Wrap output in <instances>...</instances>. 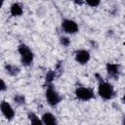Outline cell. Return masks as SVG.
Returning a JSON list of instances; mask_svg holds the SVG:
<instances>
[{"label": "cell", "mask_w": 125, "mask_h": 125, "mask_svg": "<svg viewBox=\"0 0 125 125\" xmlns=\"http://www.w3.org/2000/svg\"><path fill=\"white\" fill-rule=\"evenodd\" d=\"M18 52H19L20 57H21V62L24 66H29L32 64L34 55L28 46H26L23 43L20 44L18 47Z\"/></svg>", "instance_id": "cell-1"}, {"label": "cell", "mask_w": 125, "mask_h": 125, "mask_svg": "<svg viewBox=\"0 0 125 125\" xmlns=\"http://www.w3.org/2000/svg\"><path fill=\"white\" fill-rule=\"evenodd\" d=\"M98 94L104 100H111L114 96L113 86L110 83L100 79L99 80V86H98Z\"/></svg>", "instance_id": "cell-2"}, {"label": "cell", "mask_w": 125, "mask_h": 125, "mask_svg": "<svg viewBox=\"0 0 125 125\" xmlns=\"http://www.w3.org/2000/svg\"><path fill=\"white\" fill-rule=\"evenodd\" d=\"M45 97H46V100L48 102V104L52 106H55L57 105L58 104L61 103L62 101V97L61 95L53 88L52 85H49L46 89V92H45Z\"/></svg>", "instance_id": "cell-3"}, {"label": "cell", "mask_w": 125, "mask_h": 125, "mask_svg": "<svg viewBox=\"0 0 125 125\" xmlns=\"http://www.w3.org/2000/svg\"><path fill=\"white\" fill-rule=\"evenodd\" d=\"M77 99L81 101H90L94 98V92L92 89L87 87H77L74 92Z\"/></svg>", "instance_id": "cell-4"}, {"label": "cell", "mask_w": 125, "mask_h": 125, "mask_svg": "<svg viewBox=\"0 0 125 125\" xmlns=\"http://www.w3.org/2000/svg\"><path fill=\"white\" fill-rule=\"evenodd\" d=\"M61 26H62V29L67 34H75L79 30V27H78V24L76 23V21H74L73 20H70V19L62 20Z\"/></svg>", "instance_id": "cell-5"}, {"label": "cell", "mask_w": 125, "mask_h": 125, "mask_svg": "<svg viewBox=\"0 0 125 125\" xmlns=\"http://www.w3.org/2000/svg\"><path fill=\"white\" fill-rule=\"evenodd\" d=\"M0 109H1L2 114L5 116L7 120H12L15 117V110L8 102L2 101L0 104Z\"/></svg>", "instance_id": "cell-6"}, {"label": "cell", "mask_w": 125, "mask_h": 125, "mask_svg": "<svg viewBox=\"0 0 125 125\" xmlns=\"http://www.w3.org/2000/svg\"><path fill=\"white\" fill-rule=\"evenodd\" d=\"M90 58H91V55L89 51L84 50V49L77 50L74 53V59L79 64H86L90 61Z\"/></svg>", "instance_id": "cell-7"}, {"label": "cell", "mask_w": 125, "mask_h": 125, "mask_svg": "<svg viewBox=\"0 0 125 125\" xmlns=\"http://www.w3.org/2000/svg\"><path fill=\"white\" fill-rule=\"evenodd\" d=\"M105 69L109 76H111L113 78H117L119 76V73H120V65L119 64L107 62L105 64Z\"/></svg>", "instance_id": "cell-8"}, {"label": "cell", "mask_w": 125, "mask_h": 125, "mask_svg": "<svg viewBox=\"0 0 125 125\" xmlns=\"http://www.w3.org/2000/svg\"><path fill=\"white\" fill-rule=\"evenodd\" d=\"M42 121L44 125H58V120L56 116L51 112H45L42 115Z\"/></svg>", "instance_id": "cell-9"}, {"label": "cell", "mask_w": 125, "mask_h": 125, "mask_svg": "<svg viewBox=\"0 0 125 125\" xmlns=\"http://www.w3.org/2000/svg\"><path fill=\"white\" fill-rule=\"evenodd\" d=\"M23 13V9H22V6L20 4V3H13L10 7V14L11 16L13 17H19V16H21Z\"/></svg>", "instance_id": "cell-10"}, {"label": "cell", "mask_w": 125, "mask_h": 125, "mask_svg": "<svg viewBox=\"0 0 125 125\" xmlns=\"http://www.w3.org/2000/svg\"><path fill=\"white\" fill-rule=\"evenodd\" d=\"M5 70L6 72L11 75V76H17L20 71H21V68L15 64H12V63H6L5 64Z\"/></svg>", "instance_id": "cell-11"}, {"label": "cell", "mask_w": 125, "mask_h": 125, "mask_svg": "<svg viewBox=\"0 0 125 125\" xmlns=\"http://www.w3.org/2000/svg\"><path fill=\"white\" fill-rule=\"evenodd\" d=\"M28 119L30 121V125H44L42 119H39V117L33 112L28 113Z\"/></svg>", "instance_id": "cell-12"}, {"label": "cell", "mask_w": 125, "mask_h": 125, "mask_svg": "<svg viewBox=\"0 0 125 125\" xmlns=\"http://www.w3.org/2000/svg\"><path fill=\"white\" fill-rule=\"evenodd\" d=\"M55 77H56V71L50 70V71L47 72V74H46V83L48 84V86L51 85V83L53 82V80L55 79Z\"/></svg>", "instance_id": "cell-13"}, {"label": "cell", "mask_w": 125, "mask_h": 125, "mask_svg": "<svg viewBox=\"0 0 125 125\" xmlns=\"http://www.w3.org/2000/svg\"><path fill=\"white\" fill-rule=\"evenodd\" d=\"M14 102H15L16 104L21 105V104H25V98H24L23 95L18 94V95H16V96L14 97Z\"/></svg>", "instance_id": "cell-14"}, {"label": "cell", "mask_w": 125, "mask_h": 125, "mask_svg": "<svg viewBox=\"0 0 125 125\" xmlns=\"http://www.w3.org/2000/svg\"><path fill=\"white\" fill-rule=\"evenodd\" d=\"M60 43H61L62 46L67 47V46H69V44H70V39H69L68 37H66V36H62V37L60 38Z\"/></svg>", "instance_id": "cell-15"}, {"label": "cell", "mask_w": 125, "mask_h": 125, "mask_svg": "<svg viewBox=\"0 0 125 125\" xmlns=\"http://www.w3.org/2000/svg\"><path fill=\"white\" fill-rule=\"evenodd\" d=\"M85 3H86L87 5H89L90 7H92V8L98 7V6L101 4V2H100V1H98V0H95V1H93V0H88V1H86Z\"/></svg>", "instance_id": "cell-16"}, {"label": "cell", "mask_w": 125, "mask_h": 125, "mask_svg": "<svg viewBox=\"0 0 125 125\" xmlns=\"http://www.w3.org/2000/svg\"><path fill=\"white\" fill-rule=\"evenodd\" d=\"M6 89H7L6 83H5V81H4L3 79H1V86H0V91H1V92H4V91H6Z\"/></svg>", "instance_id": "cell-17"}, {"label": "cell", "mask_w": 125, "mask_h": 125, "mask_svg": "<svg viewBox=\"0 0 125 125\" xmlns=\"http://www.w3.org/2000/svg\"><path fill=\"white\" fill-rule=\"evenodd\" d=\"M122 125H125V115L123 116V119H122Z\"/></svg>", "instance_id": "cell-18"}, {"label": "cell", "mask_w": 125, "mask_h": 125, "mask_svg": "<svg viewBox=\"0 0 125 125\" xmlns=\"http://www.w3.org/2000/svg\"><path fill=\"white\" fill-rule=\"evenodd\" d=\"M122 102L125 104V93H124V95H123V97H122Z\"/></svg>", "instance_id": "cell-19"}]
</instances>
